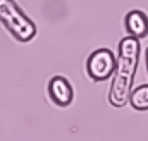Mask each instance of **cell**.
Here are the masks:
<instances>
[{"mask_svg": "<svg viewBox=\"0 0 148 141\" xmlns=\"http://www.w3.org/2000/svg\"><path fill=\"white\" fill-rule=\"evenodd\" d=\"M140 57V41L138 38L127 36L119 45V59L115 66V76L112 81L109 100L114 107H124L129 102V91Z\"/></svg>", "mask_w": 148, "mask_h": 141, "instance_id": "1", "label": "cell"}, {"mask_svg": "<svg viewBox=\"0 0 148 141\" xmlns=\"http://www.w3.org/2000/svg\"><path fill=\"white\" fill-rule=\"evenodd\" d=\"M0 21L21 41L31 40L36 33L35 24L21 12V9L12 0H0Z\"/></svg>", "mask_w": 148, "mask_h": 141, "instance_id": "2", "label": "cell"}, {"mask_svg": "<svg viewBox=\"0 0 148 141\" xmlns=\"http://www.w3.org/2000/svg\"><path fill=\"white\" fill-rule=\"evenodd\" d=\"M115 69V55L109 48H100L88 57L86 70L93 81H105Z\"/></svg>", "mask_w": 148, "mask_h": 141, "instance_id": "3", "label": "cell"}, {"mask_svg": "<svg viewBox=\"0 0 148 141\" xmlns=\"http://www.w3.org/2000/svg\"><path fill=\"white\" fill-rule=\"evenodd\" d=\"M48 93L50 98L53 100V103H57L59 107H67L73 103L74 100V90L71 86V83L62 77V76H55L52 77V81L48 83Z\"/></svg>", "mask_w": 148, "mask_h": 141, "instance_id": "4", "label": "cell"}, {"mask_svg": "<svg viewBox=\"0 0 148 141\" xmlns=\"http://www.w3.org/2000/svg\"><path fill=\"white\" fill-rule=\"evenodd\" d=\"M126 28H127V33L133 36V38H143L148 33V19L147 16L141 12V10H133L127 14L126 17Z\"/></svg>", "mask_w": 148, "mask_h": 141, "instance_id": "5", "label": "cell"}, {"mask_svg": "<svg viewBox=\"0 0 148 141\" xmlns=\"http://www.w3.org/2000/svg\"><path fill=\"white\" fill-rule=\"evenodd\" d=\"M129 102L136 110H148V84L140 86L133 93H129Z\"/></svg>", "mask_w": 148, "mask_h": 141, "instance_id": "6", "label": "cell"}, {"mask_svg": "<svg viewBox=\"0 0 148 141\" xmlns=\"http://www.w3.org/2000/svg\"><path fill=\"white\" fill-rule=\"evenodd\" d=\"M147 66H148V50H147Z\"/></svg>", "mask_w": 148, "mask_h": 141, "instance_id": "7", "label": "cell"}]
</instances>
